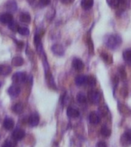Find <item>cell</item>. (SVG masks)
Listing matches in <instances>:
<instances>
[{"mask_svg":"<svg viewBox=\"0 0 131 147\" xmlns=\"http://www.w3.org/2000/svg\"><path fill=\"white\" fill-rule=\"evenodd\" d=\"M94 0H82L81 1V7L85 10H88L93 6Z\"/></svg>","mask_w":131,"mask_h":147,"instance_id":"obj_19","label":"cell"},{"mask_svg":"<svg viewBox=\"0 0 131 147\" xmlns=\"http://www.w3.org/2000/svg\"><path fill=\"white\" fill-rule=\"evenodd\" d=\"M12 81H13L14 84H22V83H24L25 80H27V77H26V74L23 72H16L12 75Z\"/></svg>","mask_w":131,"mask_h":147,"instance_id":"obj_4","label":"cell"},{"mask_svg":"<svg viewBox=\"0 0 131 147\" xmlns=\"http://www.w3.org/2000/svg\"><path fill=\"white\" fill-rule=\"evenodd\" d=\"M86 79H87V77L84 75L77 76L75 78V84L78 86H81L86 84Z\"/></svg>","mask_w":131,"mask_h":147,"instance_id":"obj_22","label":"cell"},{"mask_svg":"<svg viewBox=\"0 0 131 147\" xmlns=\"http://www.w3.org/2000/svg\"><path fill=\"white\" fill-rule=\"evenodd\" d=\"M87 98L92 103H98L101 100V94L98 91L91 90L88 91Z\"/></svg>","mask_w":131,"mask_h":147,"instance_id":"obj_3","label":"cell"},{"mask_svg":"<svg viewBox=\"0 0 131 147\" xmlns=\"http://www.w3.org/2000/svg\"><path fill=\"white\" fill-rule=\"evenodd\" d=\"M119 73H120V78H121L122 79H126V69L124 68V67L123 66L120 67Z\"/></svg>","mask_w":131,"mask_h":147,"instance_id":"obj_32","label":"cell"},{"mask_svg":"<svg viewBox=\"0 0 131 147\" xmlns=\"http://www.w3.org/2000/svg\"><path fill=\"white\" fill-rule=\"evenodd\" d=\"M18 32L21 35H24V36H26V35L29 34V30L26 27H19Z\"/></svg>","mask_w":131,"mask_h":147,"instance_id":"obj_30","label":"cell"},{"mask_svg":"<svg viewBox=\"0 0 131 147\" xmlns=\"http://www.w3.org/2000/svg\"><path fill=\"white\" fill-rule=\"evenodd\" d=\"M34 42L35 46H38L39 45H41V35L38 34H36L34 35Z\"/></svg>","mask_w":131,"mask_h":147,"instance_id":"obj_33","label":"cell"},{"mask_svg":"<svg viewBox=\"0 0 131 147\" xmlns=\"http://www.w3.org/2000/svg\"><path fill=\"white\" fill-rule=\"evenodd\" d=\"M96 147H107V145L103 141H99L96 145Z\"/></svg>","mask_w":131,"mask_h":147,"instance_id":"obj_37","label":"cell"},{"mask_svg":"<svg viewBox=\"0 0 131 147\" xmlns=\"http://www.w3.org/2000/svg\"><path fill=\"white\" fill-rule=\"evenodd\" d=\"M120 143L124 147H128L131 145V131L127 130L123 133L120 137Z\"/></svg>","mask_w":131,"mask_h":147,"instance_id":"obj_2","label":"cell"},{"mask_svg":"<svg viewBox=\"0 0 131 147\" xmlns=\"http://www.w3.org/2000/svg\"><path fill=\"white\" fill-rule=\"evenodd\" d=\"M101 133L104 137H109L111 134V130L107 126H103L101 129Z\"/></svg>","mask_w":131,"mask_h":147,"instance_id":"obj_25","label":"cell"},{"mask_svg":"<svg viewBox=\"0 0 131 147\" xmlns=\"http://www.w3.org/2000/svg\"><path fill=\"white\" fill-rule=\"evenodd\" d=\"M13 21V16L11 13H3L0 15V22L2 24H10Z\"/></svg>","mask_w":131,"mask_h":147,"instance_id":"obj_7","label":"cell"},{"mask_svg":"<svg viewBox=\"0 0 131 147\" xmlns=\"http://www.w3.org/2000/svg\"><path fill=\"white\" fill-rule=\"evenodd\" d=\"M77 100L78 101V103H84L87 101V96H85V94H83V93H79L77 95Z\"/></svg>","mask_w":131,"mask_h":147,"instance_id":"obj_27","label":"cell"},{"mask_svg":"<svg viewBox=\"0 0 131 147\" xmlns=\"http://www.w3.org/2000/svg\"><path fill=\"white\" fill-rule=\"evenodd\" d=\"M122 40L121 38L117 34H111L110 36L107 37V41H106V45L110 49L115 50L116 48H118L121 45Z\"/></svg>","mask_w":131,"mask_h":147,"instance_id":"obj_1","label":"cell"},{"mask_svg":"<svg viewBox=\"0 0 131 147\" xmlns=\"http://www.w3.org/2000/svg\"><path fill=\"white\" fill-rule=\"evenodd\" d=\"M50 2H51V0H39V4L43 7L49 5L50 4Z\"/></svg>","mask_w":131,"mask_h":147,"instance_id":"obj_34","label":"cell"},{"mask_svg":"<svg viewBox=\"0 0 131 147\" xmlns=\"http://www.w3.org/2000/svg\"><path fill=\"white\" fill-rule=\"evenodd\" d=\"M6 6V9L9 10V11H15L17 9V5L14 1H9L6 3L5 5Z\"/></svg>","mask_w":131,"mask_h":147,"instance_id":"obj_24","label":"cell"},{"mask_svg":"<svg viewBox=\"0 0 131 147\" xmlns=\"http://www.w3.org/2000/svg\"><path fill=\"white\" fill-rule=\"evenodd\" d=\"M100 120H101V118H100V116H99L97 113L94 112H91L89 115V121L91 124H94V125H97L100 123Z\"/></svg>","mask_w":131,"mask_h":147,"instance_id":"obj_15","label":"cell"},{"mask_svg":"<svg viewBox=\"0 0 131 147\" xmlns=\"http://www.w3.org/2000/svg\"><path fill=\"white\" fill-rule=\"evenodd\" d=\"M101 57H102V59L103 60V61L105 62L106 64H110L113 63V57L111 56V55H110V54L106 52L101 53Z\"/></svg>","mask_w":131,"mask_h":147,"instance_id":"obj_17","label":"cell"},{"mask_svg":"<svg viewBox=\"0 0 131 147\" xmlns=\"http://www.w3.org/2000/svg\"><path fill=\"white\" fill-rule=\"evenodd\" d=\"M67 115L70 118H77V117H79L80 113H79V110L75 109V108L69 107L67 110Z\"/></svg>","mask_w":131,"mask_h":147,"instance_id":"obj_12","label":"cell"},{"mask_svg":"<svg viewBox=\"0 0 131 147\" xmlns=\"http://www.w3.org/2000/svg\"><path fill=\"white\" fill-rule=\"evenodd\" d=\"M28 2H29L30 3H32V2H34V0H28Z\"/></svg>","mask_w":131,"mask_h":147,"instance_id":"obj_39","label":"cell"},{"mask_svg":"<svg viewBox=\"0 0 131 147\" xmlns=\"http://www.w3.org/2000/svg\"><path fill=\"white\" fill-rule=\"evenodd\" d=\"M23 64H24V59L22 57H19V56L13 57L12 60H11V64L15 67L22 66Z\"/></svg>","mask_w":131,"mask_h":147,"instance_id":"obj_18","label":"cell"},{"mask_svg":"<svg viewBox=\"0 0 131 147\" xmlns=\"http://www.w3.org/2000/svg\"><path fill=\"white\" fill-rule=\"evenodd\" d=\"M16 141L13 137L8 138L2 145V147H16Z\"/></svg>","mask_w":131,"mask_h":147,"instance_id":"obj_16","label":"cell"},{"mask_svg":"<svg viewBox=\"0 0 131 147\" xmlns=\"http://www.w3.org/2000/svg\"><path fill=\"white\" fill-rule=\"evenodd\" d=\"M98 111L99 113H100V114L102 115V116H106V115H107V113H109L107 107L105 105H101V107H99Z\"/></svg>","mask_w":131,"mask_h":147,"instance_id":"obj_28","label":"cell"},{"mask_svg":"<svg viewBox=\"0 0 131 147\" xmlns=\"http://www.w3.org/2000/svg\"><path fill=\"white\" fill-rule=\"evenodd\" d=\"M127 94H128V90H127V89H126V87H123V88L120 90V94H121L124 97H126V96H127Z\"/></svg>","mask_w":131,"mask_h":147,"instance_id":"obj_35","label":"cell"},{"mask_svg":"<svg viewBox=\"0 0 131 147\" xmlns=\"http://www.w3.org/2000/svg\"><path fill=\"white\" fill-rule=\"evenodd\" d=\"M107 4L110 5L111 8H117L119 6V5L120 4V0H107Z\"/></svg>","mask_w":131,"mask_h":147,"instance_id":"obj_29","label":"cell"},{"mask_svg":"<svg viewBox=\"0 0 131 147\" xmlns=\"http://www.w3.org/2000/svg\"><path fill=\"white\" fill-rule=\"evenodd\" d=\"M25 134V131L23 130L22 129L17 128L13 131V133H12V137L16 140H20L24 138Z\"/></svg>","mask_w":131,"mask_h":147,"instance_id":"obj_10","label":"cell"},{"mask_svg":"<svg viewBox=\"0 0 131 147\" xmlns=\"http://www.w3.org/2000/svg\"><path fill=\"white\" fill-rule=\"evenodd\" d=\"M11 72V67L7 64H0V75L7 76Z\"/></svg>","mask_w":131,"mask_h":147,"instance_id":"obj_14","label":"cell"},{"mask_svg":"<svg viewBox=\"0 0 131 147\" xmlns=\"http://www.w3.org/2000/svg\"><path fill=\"white\" fill-rule=\"evenodd\" d=\"M118 110L120 113L125 117H128L131 115V109L124 103H118Z\"/></svg>","mask_w":131,"mask_h":147,"instance_id":"obj_5","label":"cell"},{"mask_svg":"<svg viewBox=\"0 0 131 147\" xmlns=\"http://www.w3.org/2000/svg\"><path fill=\"white\" fill-rule=\"evenodd\" d=\"M20 87L16 84L11 85V87H9V88L8 89V94L11 96H12V97H16V96H18L19 94H20Z\"/></svg>","mask_w":131,"mask_h":147,"instance_id":"obj_8","label":"cell"},{"mask_svg":"<svg viewBox=\"0 0 131 147\" xmlns=\"http://www.w3.org/2000/svg\"><path fill=\"white\" fill-rule=\"evenodd\" d=\"M14 125H15V123H14L13 119H11L10 117H6L3 121V126L7 130H11V129H13Z\"/></svg>","mask_w":131,"mask_h":147,"instance_id":"obj_13","label":"cell"},{"mask_svg":"<svg viewBox=\"0 0 131 147\" xmlns=\"http://www.w3.org/2000/svg\"><path fill=\"white\" fill-rule=\"evenodd\" d=\"M9 28L11 30V31H13V32H18L19 26H18V25L16 22L12 21L10 24H9Z\"/></svg>","mask_w":131,"mask_h":147,"instance_id":"obj_31","label":"cell"},{"mask_svg":"<svg viewBox=\"0 0 131 147\" xmlns=\"http://www.w3.org/2000/svg\"><path fill=\"white\" fill-rule=\"evenodd\" d=\"M39 120H40L39 115L37 113H33L28 117V123L30 126L34 127V126H36L38 124Z\"/></svg>","mask_w":131,"mask_h":147,"instance_id":"obj_6","label":"cell"},{"mask_svg":"<svg viewBox=\"0 0 131 147\" xmlns=\"http://www.w3.org/2000/svg\"><path fill=\"white\" fill-rule=\"evenodd\" d=\"M86 84H87L88 86H94L95 84H96V79L94 78V76H87V79H86Z\"/></svg>","mask_w":131,"mask_h":147,"instance_id":"obj_26","label":"cell"},{"mask_svg":"<svg viewBox=\"0 0 131 147\" xmlns=\"http://www.w3.org/2000/svg\"><path fill=\"white\" fill-rule=\"evenodd\" d=\"M123 57L127 64H131V49H127L123 53Z\"/></svg>","mask_w":131,"mask_h":147,"instance_id":"obj_21","label":"cell"},{"mask_svg":"<svg viewBox=\"0 0 131 147\" xmlns=\"http://www.w3.org/2000/svg\"><path fill=\"white\" fill-rule=\"evenodd\" d=\"M87 45L88 47H90V52L93 53V43H92V41L90 38H88V41H87Z\"/></svg>","mask_w":131,"mask_h":147,"instance_id":"obj_36","label":"cell"},{"mask_svg":"<svg viewBox=\"0 0 131 147\" xmlns=\"http://www.w3.org/2000/svg\"><path fill=\"white\" fill-rule=\"evenodd\" d=\"M51 51L55 55H58V56H61V55H64V49L63 48V46L59 45V44L54 45L52 46V48H51Z\"/></svg>","mask_w":131,"mask_h":147,"instance_id":"obj_11","label":"cell"},{"mask_svg":"<svg viewBox=\"0 0 131 147\" xmlns=\"http://www.w3.org/2000/svg\"><path fill=\"white\" fill-rule=\"evenodd\" d=\"M74 1V0H61V2L63 4H66V5L71 4Z\"/></svg>","mask_w":131,"mask_h":147,"instance_id":"obj_38","label":"cell"},{"mask_svg":"<svg viewBox=\"0 0 131 147\" xmlns=\"http://www.w3.org/2000/svg\"><path fill=\"white\" fill-rule=\"evenodd\" d=\"M72 66L75 70L78 71H82L83 69L84 68V64L81 60L78 59V58H74L72 61Z\"/></svg>","mask_w":131,"mask_h":147,"instance_id":"obj_9","label":"cell"},{"mask_svg":"<svg viewBox=\"0 0 131 147\" xmlns=\"http://www.w3.org/2000/svg\"><path fill=\"white\" fill-rule=\"evenodd\" d=\"M19 19L23 23H29L31 22V16L28 13L24 12V13L21 14Z\"/></svg>","mask_w":131,"mask_h":147,"instance_id":"obj_23","label":"cell"},{"mask_svg":"<svg viewBox=\"0 0 131 147\" xmlns=\"http://www.w3.org/2000/svg\"><path fill=\"white\" fill-rule=\"evenodd\" d=\"M0 86H1V83H0Z\"/></svg>","mask_w":131,"mask_h":147,"instance_id":"obj_40","label":"cell"},{"mask_svg":"<svg viewBox=\"0 0 131 147\" xmlns=\"http://www.w3.org/2000/svg\"><path fill=\"white\" fill-rule=\"evenodd\" d=\"M23 110H24V106L22 103H16L12 107V110L14 111V113H16L17 114L22 113L23 112Z\"/></svg>","mask_w":131,"mask_h":147,"instance_id":"obj_20","label":"cell"}]
</instances>
